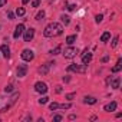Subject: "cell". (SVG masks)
Segmentation results:
<instances>
[{
    "label": "cell",
    "instance_id": "26",
    "mask_svg": "<svg viewBox=\"0 0 122 122\" xmlns=\"http://www.w3.org/2000/svg\"><path fill=\"white\" fill-rule=\"evenodd\" d=\"M95 19H96V23H101V22H102V19H103V16H102V15H96V17H95Z\"/></svg>",
    "mask_w": 122,
    "mask_h": 122
},
{
    "label": "cell",
    "instance_id": "16",
    "mask_svg": "<svg viewBox=\"0 0 122 122\" xmlns=\"http://www.w3.org/2000/svg\"><path fill=\"white\" fill-rule=\"evenodd\" d=\"M109 39H111V33H109V32H105V33L101 36V42H108Z\"/></svg>",
    "mask_w": 122,
    "mask_h": 122
},
{
    "label": "cell",
    "instance_id": "18",
    "mask_svg": "<svg viewBox=\"0 0 122 122\" xmlns=\"http://www.w3.org/2000/svg\"><path fill=\"white\" fill-rule=\"evenodd\" d=\"M50 65H52V63H50V62H49V63H46V65H45V66H43V68H40V69H39V72H40V73H46V72H47V69H49V66H50Z\"/></svg>",
    "mask_w": 122,
    "mask_h": 122
},
{
    "label": "cell",
    "instance_id": "29",
    "mask_svg": "<svg viewBox=\"0 0 122 122\" xmlns=\"http://www.w3.org/2000/svg\"><path fill=\"white\" fill-rule=\"evenodd\" d=\"M39 2H40V0H35V2L32 3V6H33V7H37V6H39Z\"/></svg>",
    "mask_w": 122,
    "mask_h": 122
},
{
    "label": "cell",
    "instance_id": "3",
    "mask_svg": "<svg viewBox=\"0 0 122 122\" xmlns=\"http://www.w3.org/2000/svg\"><path fill=\"white\" fill-rule=\"evenodd\" d=\"M78 53H79V50H78L76 47H68V49H65L63 56H65L66 59H72V57H75Z\"/></svg>",
    "mask_w": 122,
    "mask_h": 122
},
{
    "label": "cell",
    "instance_id": "35",
    "mask_svg": "<svg viewBox=\"0 0 122 122\" xmlns=\"http://www.w3.org/2000/svg\"><path fill=\"white\" fill-rule=\"evenodd\" d=\"M63 81H65V82H69V81H71V78H69V76H66V78H63Z\"/></svg>",
    "mask_w": 122,
    "mask_h": 122
},
{
    "label": "cell",
    "instance_id": "8",
    "mask_svg": "<svg viewBox=\"0 0 122 122\" xmlns=\"http://www.w3.org/2000/svg\"><path fill=\"white\" fill-rule=\"evenodd\" d=\"M26 73H27V65H19V68H17V76L23 78Z\"/></svg>",
    "mask_w": 122,
    "mask_h": 122
},
{
    "label": "cell",
    "instance_id": "13",
    "mask_svg": "<svg viewBox=\"0 0 122 122\" xmlns=\"http://www.w3.org/2000/svg\"><path fill=\"white\" fill-rule=\"evenodd\" d=\"M121 68H122V59H118L116 65L112 68V72H113V73H116V72H119V71H121Z\"/></svg>",
    "mask_w": 122,
    "mask_h": 122
},
{
    "label": "cell",
    "instance_id": "28",
    "mask_svg": "<svg viewBox=\"0 0 122 122\" xmlns=\"http://www.w3.org/2000/svg\"><path fill=\"white\" fill-rule=\"evenodd\" d=\"M5 91H6V92H12V91H13V86H12V85H9V86H6V89H5Z\"/></svg>",
    "mask_w": 122,
    "mask_h": 122
},
{
    "label": "cell",
    "instance_id": "33",
    "mask_svg": "<svg viewBox=\"0 0 122 122\" xmlns=\"http://www.w3.org/2000/svg\"><path fill=\"white\" fill-rule=\"evenodd\" d=\"M7 16H9V19H13V17H15V15H13L12 12H9V13H7Z\"/></svg>",
    "mask_w": 122,
    "mask_h": 122
},
{
    "label": "cell",
    "instance_id": "12",
    "mask_svg": "<svg viewBox=\"0 0 122 122\" xmlns=\"http://www.w3.org/2000/svg\"><path fill=\"white\" fill-rule=\"evenodd\" d=\"M119 82H121L119 76H115V78L112 79V82H111V86H112L113 89H118V88H119Z\"/></svg>",
    "mask_w": 122,
    "mask_h": 122
},
{
    "label": "cell",
    "instance_id": "10",
    "mask_svg": "<svg viewBox=\"0 0 122 122\" xmlns=\"http://www.w3.org/2000/svg\"><path fill=\"white\" fill-rule=\"evenodd\" d=\"M0 50H2V53H3V56H5L6 59L10 57V49H9L7 45H2V46H0Z\"/></svg>",
    "mask_w": 122,
    "mask_h": 122
},
{
    "label": "cell",
    "instance_id": "9",
    "mask_svg": "<svg viewBox=\"0 0 122 122\" xmlns=\"http://www.w3.org/2000/svg\"><path fill=\"white\" fill-rule=\"evenodd\" d=\"M35 36V29H27L25 32V42H30Z\"/></svg>",
    "mask_w": 122,
    "mask_h": 122
},
{
    "label": "cell",
    "instance_id": "17",
    "mask_svg": "<svg viewBox=\"0 0 122 122\" xmlns=\"http://www.w3.org/2000/svg\"><path fill=\"white\" fill-rule=\"evenodd\" d=\"M60 50H62V46H56L55 49H52V50H50V55H59V53H60Z\"/></svg>",
    "mask_w": 122,
    "mask_h": 122
},
{
    "label": "cell",
    "instance_id": "32",
    "mask_svg": "<svg viewBox=\"0 0 122 122\" xmlns=\"http://www.w3.org/2000/svg\"><path fill=\"white\" fill-rule=\"evenodd\" d=\"M56 92H57V93L62 92V86H56Z\"/></svg>",
    "mask_w": 122,
    "mask_h": 122
},
{
    "label": "cell",
    "instance_id": "27",
    "mask_svg": "<svg viewBox=\"0 0 122 122\" xmlns=\"http://www.w3.org/2000/svg\"><path fill=\"white\" fill-rule=\"evenodd\" d=\"M63 118L60 116V115H56V116H53V121H62Z\"/></svg>",
    "mask_w": 122,
    "mask_h": 122
},
{
    "label": "cell",
    "instance_id": "6",
    "mask_svg": "<svg viewBox=\"0 0 122 122\" xmlns=\"http://www.w3.org/2000/svg\"><path fill=\"white\" fill-rule=\"evenodd\" d=\"M23 32H25V25H22V23H20V25H17V26H16V30H15V35H13V37H15V39H19V37L23 35Z\"/></svg>",
    "mask_w": 122,
    "mask_h": 122
},
{
    "label": "cell",
    "instance_id": "36",
    "mask_svg": "<svg viewBox=\"0 0 122 122\" xmlns=\"http://www.w3.org/2000/svg\"><path fill=\"white\" fill-rule=\"evenodd\" d=\"M29 2H30V0H22V3H23V5H26V3H29Z\"/></svg>",
    "mask_w": 122,
    "mask_h": 122
},
{
    "label": "cell",
    "instance_id": "14",
    "mask_svg": "<svg viewBox=\"0 0 122 122\" xmlns=\"http://www.w3.org/2000/svg\"><path fill=\"white\" fill-rule=\"evenodd\" d=\"M85 103L93 105V103H96V98H93V96H85Z\"/></svg>",
    "mask_w": 122,
    "mask_h": 122
},
{
    "label": "cell",
    "instance_id": "20",
    "mask_svg": "<svg viewBox=\"0 0 122 122\" xmlns=\"http://www.w3.org/2000/svg\"><path fill=\"white\" fill-rule=\"evenodd\" d=\"M49 109H50V111H56V109H59V103H56V102H52V103L49 105Z\"/></svg>",
    "mask_w": 122,
    "mask_h": 122
},
{
    "label": "cell",
    "instance_id": "7",
    "mask_svg": "<svg viewBox=\"0 0 122 122\" xmlns=\"http://www.w3.org/2000/svg\"><path fill=\"white\" fill-rule=\"evenodd\" d=\"M91 60H92V53H89L88 49H86V50L83 52V55H82V63H83V65H88Z\"/></svg>",
    "mask_w": 122,
    "mask_h": 122
},
{
    "label": "cell",
    "instance_id": "2",
    "mask_svg": "<svg viewBox=\"0 0 122 122\" xmlns=\"http://www.w3.org/2000/svg\"><path fill=\"white\" fill-rule=\"evenodd\" d=\"M68 72H79V73H85L86 72V65H76V63H72L68 66Z\"/></svg>",
    "mask_w": 122,
    "mask_h": 122
},
{
    "label": "cell",
    "instance_id": "24",
    "mask_svg": "<svg viewBox=\"0 0 122 122\" xmlns=\"http://www.w3.org/2000/svg\"><path fill=\"white\" fill-rule=\"evenodd\" d=\"M47 101H49V98H47V96H43V98L39 99V103H40V105H45V103H47Z\"/></svg>",
    "mask_w": 122,
    "mask_h": 122
},
{
    "label": "cell",
    "instance_id": "15",
    "mask_svg": "<svg viewBox=\"0 0 122 122\" xmlns=\"http://www.w3.org/2000/svg\"><path fill=\"white\" fill-rule=\"evenodd\" d=\"M75 40H76V35H71V36L66 37V43H68V45H73Z\"/></svg>",
    "mask_w": 122,
    "mask_h": 122
},
{
    "label": "cell",
    "instance_id": "30",
    "mask_svg": "<svg viewBox=\"0 0 122 122\" xmlns=\"http://www.w3.org/2000/svg\"><path fill=\"white\" fill-rule=\"evenodd\" d=\"M75 7H76L75 5H69V6H68V10H71V12H72V10H75Z\"/></svg>",
    "mask_w": 122,
    "mask_h": 122
},
{
    "label": "cell",
    "instance_id": "22",
    "mask_svg": "<svg viewBox=\"0 0 122 122\" xmlns=\"http://www.w3.org/2000/svg\"><path fill=\"white\" fill-rule=\"evenodd\" d=\"M43 17H45V12H43V10H42V12H39V13L36 15V20H42Z\"/></svg>",
    "mask_w": 122,
    "mask_h": 122
},
{
    "label": "cell",
    "instance_id": "25",
    "mask_svg": "<svg viewBox=\"0 0 122 122\" xmlns=\"http://www.w3.org/2000/svg\"><path fill=\"white\" fill-rule=\"evenodd\" d=\"M75 96H76V93H68V95H66V99H68V101H72Z\"/></svg>",
    "mask_w": 122,
    "mask_h": 122
},
{
    "label": "cell",
    "instance_id": "1",
    "mask_svg": "<svg viewBox=\"0 0 122 122\" xmlns=\"http://www.w3.org/2000/svg\"><path fill=\"white\" fill-rule=\"evenodd\" d=\"M62 33H63V26L60 23H57V22L49 23L43 30V35L46 37H56V36H60Z\"/></svg>",
    "mask_w": 122,
    "mask_h": 122
},
{
    "label": "cell",
    "instance_id": "31",
    "mask_svg": "<svg viewBox=\"0 0 122 122\" xmlns=\"http://www.w3.org/2000/svg\"><path fill=\"white\" fill-rule=\"evenodd\" d=\"M7 3V0H0V7H2V6H5Z\"/></svg>",
    "mask_w": 122,
    "mask_h": 122
},
{
    "label": "cell",
    "instance_id": "19",
    "mask_svg": "<svg viewBox=\"0 0 122 122\" xmlns=\"http://www.w3.org/2000/svg\"><path fill=\"white\" fill-rule=\"evenodd\" d=\"M60 19H62V22L65 23V26H68V25L71 23V17H69V16H62Z\"/></svg>",
    "mask_w": 122,
    "mask_h": 122
},
{
    "label": "cell",
    "instance_id": "11",
    "mask_svg": "<svg viewBox=\"0 0 122 122\" xmlns=\"http://www.w3.org/2000/svg\"><path fill=\"white\" fill-rule=\"evenodd\" d=\"M106 112H113L115 109H116V102H111V103H108V105H105V108H103Z\"/></svg>",
    "mask_w": 122,
    "mask_h": 122
},
{
    "label": "cell",
    "instance_id": "5",
    "mask_svg": "<svg viewBox=\"0 0 122 122\" xmlns=\"http://www.w3.org/2000/svg\"><path fill=\"white\" fill-rule=\"evenodd\" d=\"M35 89H36V92H39V93H46V92H47V85H46L45 82H37V83L35 85Z\"/></svg>",
    "mask_w": 122,
    "mask_h": 122
},
{
    "label": "cell",
    "instance_id": "21",
    "mask_svg": "<svg viewBox=\"0 0 122 122\" xmlns=\"http://www.w3.org/2000/svg\"><path fill=\"white\" fill-rule=\"evenodd\" d=\"M16 13H17V16H23V15L26 13V10H25V7H17Z\"/></svg>",
    "mask_w": 122,
    "mask_h": 122
},
{
    "label": "cell",
    "instance_id": "4",
    "mask_svg": "<svg viewBox=\"0 0 122 122\" xmlns=\"http://www.w3.org/2000/svg\"><path fill=\"white\" fill-rule=\"evenodd\" d=\"M33 57H35V55H33V52H32V50L25 49V50L22 52V59H23V60H26V62H30V60H33Z\"/></svg>",
    "mask_w": 122,
    "mask_h": 122
},
{
    "label": "cell",
    "instance_id": "34",
    "mask_svg": "<svg viewBox=\"0 0 122 122\" xmlns=\"http://www.w3.org/2000/svg\"><path fill=\"white\" fill-rule=\"evenodd\" d=\"M108 59H109L108 56H103V59H102V62H108Z\"/></svg>",
    "mask_w": 122,
    "mask_h": 122
},
{
    "label": "cell",
    "instance_id": "23",
    "mask_svg": "<svg viewBox=\"0 0 122 122\" xmlns=\"http://www.w3.org/2000/svg\"><path fill=\"white\" fill-rule=\"evenodd\" d=\"M118 42H119V37H118V36H115V37H113V40H112V43H111V46H112V47H116Z\"/></svg>",
    "mask_w": 122,
    "mask_h": 122
}]
</instances>
